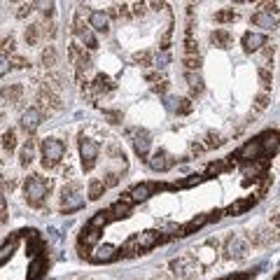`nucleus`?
I'll return each mask as SVG.
<instances>
[{
  "label": "nucleus",
  "instance_id": "44",
  "mask_svg": "<svg viewBox=\"0 0 280 280\" xmlns=\"http://www.w3.org/2000/svg\"><path fill=\"white\" fill-rule=\"evenodd\" d=\"M10 66H12V68H19V70H21V68H31V61H28L26 56L14 54L12 59H10Z\"/></svg>",
  "mask_w": 280,
  "mask_h": 280
},
{
  "label": "nucleus",
  "instance_id": "43",
  "mask_svg": "<svg viewBox=\"0 0 280 280\" xmlns=\"http://www.w3.org/2000/svg\"><path fill=\"white\" fill-rule=\"evenodd\" d=\"M152 52H138V54L133 56V61L140 63V66H152Z\"/></svg>",
  "mask_w": 280,
  "mask_h": 280
},
{
  "label": "nucleus",
  "instance_id": "1",
  "mask_svg": "<svg viewBox=\"0 0 280 280\" xmlns=\"http://www.w3.org/2000/svg\"><path fill=\"white\" fill-rule=\"evenodd\" d=\"M49 189H52V180H47V177H42V175H28L24 180L26 201H28V206H33V208L42 206V201L49 194Z\"/></svg>",
  "mask_w": 280,
  "mask_h": 280
},
{
  "label": "nucleus",
  "instance_id": "29",
  "mask_svg": "<svg viewBox=\"0 0 280 280\" xmlns=\"http://www.w3.org/2000/svg\"><path fill=\"white\" fill-rule=\"evenodd\" d=\"M257 199H243V201H236V203H231V206L226 208L224 210V215H241V213H245V210H248L250 206H252V203H255Z\"/></svg>",
  "mask_w": 280,
  "mask_h": 280
},
{
  "label": "nucleus",
  "instance_id": "39",
  "mask_svg": "<svg viewBox=\"0 0 280 280\" xmlns=\"http://www.w3.org/2000/svg\"><path fill=\"white\" fill-rule=\"evenodd\" d=\"M224 145V138L217 133V131H210L206 138V150H213V147H222Z\"/></svg>",
  "mask_w": 280,
  "mask_h": 280
},
{
  "label": "nucleus",
  "instance_id": "14",
  "mask_svg": "<svg viewBox=\"0 0 280 280\" xmlns=\"http://www.w3.org/2000/svg\"><path fill=\"white\" fill-rule=\"evenodd\" d=\"M243 47L250 54H257V52H262V49L266 47V35H264V33H245Z\"/></svg>",
  "mask_w": 280,
  "mask_h": 280
},
{
  "label": "nucleus",
  "instance_id": "56",
  "mask_svg": "<svg viewBox=\"0 0 280 280\" xmlns=\"http://www.w3.org/2000/svg\"><path fill=\"white\" fill-rule=\"evenodd\" d=\"M222 217V210H213V213H208V222H217Z\"/></svg>",
  "mask_w": 280,
  "mask_h": 280
},
{
  "label": "nucleus",
  "instance_id": "24",
  "mask_svg": "<svg viewBox=\"0 0 280 280\" xmlns=\"http://www.w3.org/2000/svg\"><path fill=\"white\" fill-rule=\"evenodd\" d=\"M33 159H35V140H26L19 150V161H21V166H31Z\"/></svg>",
  "mask_w": 280,
  "mask_h": 280
},
{
  "label": "nucleus",
  "instance_id": "26",
  "mask_svg": "<svg viewBox=\"0 0 280 280\" xmlns=\"http://www.w3.org/2000/svg\"><path fill=\"white\" fill-rule=\"evenodd\" d=\"M56 59H59V54H56V47H44L42 49V56H40V63H42L47 70H52V68L56 66Z\"/></svg>",
  "mask_w": 280,
  "mask_h": 280
},
{
  "label": "nucleus",
  "instance_id": "34",
  "mask_svg": "<svg viewBox=\"0 0 280 280\" xmlns=\"http://www.w3.org/2000/svg\"><path fill=\"white\" fill-rule=\"evenodd\" d=\"M79 40H82V42H84L89 49H96L98 47V40H96V35H94V28H91V26H86L84 31L79 33Z\"/></svg>",
  "mask_w": 280,
  "mask_h": 280
},
{
  "label": "nucleus",
  "instance_id": "37",
  "mask_svg": "<svg viewBox=\"0 0 280 280\" xmlns=\"http://www.w3.org/2000/svg\"><path fill=\"white\" fill-rule=\"evenodd\" d=\"M21 94H24V86H21V84H12V86H10V91L5 89V94H3V96H5V101L10 98V103H19Z\"/></svg>",
  "mask_w": 280,
  "mask_h": 280
},
{
  "label": "nucleus",
  "instance_id": "33",
  "mask_svg": "<svg viewBox=\"0 0 280 280\" xmlns=\"http://www.w3.org/2000/svg\"><path fill=\"white\" fill-rule=\"evenodd\" d=\"M110 219H112V215H110V210H101V213H96L91 217V222H89V226H94V229H103L105 224H108Z\"/></svg>",
  "mask_w": 280,
  "mask_h": 280
},
{
  "label": "nucleus",
  "instance_id": "10",
  "mask_svg": "<svg viewBox=\"0 0 280 280\" xmlns=\"http://www.w3.org/2000/svg\"><path fill=\"white\" fill-rule=\"evenodd\" d=\"M238 159H243V161H257V159H262L264 157V150H262V143L259 140H248L241 150H238L236 154Z\"/></svg>",
  "mask_w": 280,
  "mask_h": 280
},
{
  "label": "nucleus",
  "instance_id": "54",
  "mask_svg": "<svg viewBox=\"0 0 280 280\" xmlns=\"http://www.w3.org/2000/svg\"><path fill=\"white\" fill-rule=\"evenodd\" d=\"M157 63H159L157 68H164L166 63H168V54H166V52H161V54H157Z\"/></svg>",
  "mask_w": 280,
  "mask_h": 280
},
{
  "label": "nucleus",
  "instance_id": "25",
  "mask_svg": "<svg viewBox=\"0 0 280 280\" xmlns=\"http://www.w3.org/2000/svg\"><path fill=\"white\" fill-rule=\"evenodd\" d=\"M210 42H213L215 47H229V44H231V33L219 28V31L210 33Z\"/></svg>",
  "mask_w": 280,
  "mask_h": 280
},
{
  "label": "nucleus",
  "instance_id": "53",
  "mask_svg": "<svg viewBox=\"0 0 280 280\" xmlns=\"http://www.w3.org/2000/svg\"><path fill=\"white\" fill-rule=\"evenodd\" d=\"M133 14H135V17H145V3H135Z\"/></svg>",
  "mask_w": 280,
  "mask_h": 280
},
{
  "label": "nucleus",
  "instance_id": "22",
  "mask_svg": "<svg viewBox=\"0 0 280 280\" xmlns=\"http://www.w3.org/2000/svg\"><path fill=\"white\" fill-rule=\"evenodd\" d=\"M252 24L264 28V31H271V28H275V24H278V17H273V14H268L262 10V12H257L255 17H252Z\"/></svg>",
  "mask_w": 280,
  "mask_h": 280
},
{
  "label": "nucleus",
  "instance_id": "42",
  "mask_svg": "<svg viewBox=\"0 0 280 280\" xmlns=\"http://www.w3.org/2000/svg\"><path fill=\"white\" fill-rule=\"evenodd\" d=\"M234 19H236L234 10H222V12L215 14V21H217V24H229V21H234Z\"/></svg>",
  "mask_w": 280,
  "mask_h": 280
},
{
  "label": "nucleus",
  "instance_id": "9",
  "mask_svg": "<svg viewBox=\"0 0 280 280\" xmlns=\"http://www.w3.org/2000/svg\"><path fill=\"white\" fill-rule=\"evenodd\" d=\"M275 241H280V231L278 229H271V226H262V229L252 231V236H250V243L252 245H271Z\"/></svg>",
  "mask_w": 280,
  "mask_h": 280
},
{
  "label": "nucleus",
  "instance_id": "21",
  "mask_svg": "<svg viewBox=\"0 0 280 280\" xmlns=\"http://www.w3.org/2000/svg\"><path fill=\"white\" fill-rule=\"evenodd\" d=\"M208 222V215H199V217H194V219H189L187 224H182L180 229H177V236L182 238V236H189V234H194V231H199L203 224Z\"/></svg>",
  "mask_w": 280,
  "mask_h": 280
},
{
  "label": "nucleus",
  "instance_id": "45",
  "mask_svg": "<svg viewBox=\"0 0 280 280\" xmlns=\"http://www.w3.org/2000/svg\"><path fill=\"white\" fill-rule=\"evenodd\" d=\"M192 108H194V103H192L189 98H182V101H177L175 112H177V115H189V112H192Z\"/></svg>",
  "mask_w": 280,
  "mask_h": 280
},
{
  "label": "nucleus",
  "instance_id": "5",
  "mask_svg": "<svg viewBox=\"0 0 280 280\" xmlns=\"http://www.w3.org/2000/svg\"><path fill=\"white\" fill-rule=\"evenodd\" d=\"M98 152H101V147H98L96 140L84 138V135L79 138V154H82V166H84V171H91L94 166H96Z\"/></svg>",
  "mask_w": 280,
  "mask_h": 280
},
{
  "label": "nucleus",
  "instance_id": "18",
  "mask_svg": "<svg viewBox=\"0 0 280 280\" xmlns=\"http://www.w3.org/2000/svg\"><path fill=\"white\" fill-rule=\"evenodd\" d=\"M91 89H94V94H96V98L101 96V94H110V91H115L117 89V84L112 82V79L108 77V75H96L94 77V82H91Z\"/></svg>",
  "mask_w": 280,
  "mask_h": 280
},
{
  "label": "nucleus",
  "instance_id": "40",
  "mask_svg": "<svg viewBox=\"0 0 280 280\" xmlns=\"http://www.w3.org/2000/svg\"><path fill=\"white\" fill-rule=\"evenodd\" d=\"M268 103H271V96H268V91H259V94L255 96V110H257V112L266 110Z\"/></svg>",
  "mask_w": 280,
  "mask_h": 280
},
{
  "label": "nucleus",
  "instance_id": "6",
  "mask_svg": "<svg viewBox=\"0 0 280 280\" xmlns=\"http://www.w3.org/2000/svg\"><path fill=\"white\" fill-rule=\"evenodd\" d=\"M171 271L177 275V278L189 280L199 273V264H196L192 257H177V259L171 262Z\"/></svg>",
  "mask_w": 280,
  "mask_h": 280
},
{
  "label": "nucleus",
  "instance_id": "49",
  "mask_svg": "<svg viewBox=\"0 0 280 280\" xmlns=\"http://www.w3.org/2000/svg\"><path fill=\"white\" fill-rule=\"evenodd\" d=\"M189 152H192V154H201V152H206V143H199V140H196V143H192Z\"/></svg>",
  "mask_w": 280,
  "mask_h": 280
},
{
  "label": "nucleus",
  "instance_id": "35",
  "mask_svg": "<svg viewBox=\"0 0 280 280\" xmlns=\"http://www.w3.org/2000/svg\"><path fill=\"white\" fill-rule=\"evenodd\" d=\"M229 166H231V161H229V157H226V161H215V164H208L206 173H208V175H219V173L226 171Z\"/></svg>",
  "mask_w": 280,
  "mask_h": 280
},
{
  "label": "nucleus",
  "instance_id": "7",
  "mask_svg": "<svg viewBox=\"0 0 280 280\" xmlns=\"http://www.w3.org/2000/svg\"><path fill=\"white\" fill-rule=\"evenodd\" d=\"M128 135H133V150L140 159H147L150 154V145H152V140H150V133H147L145 128H128L126 131Z\"/></svg>",
  "mask_w": 280,
  "mask_h": 280
},
{
  "label": "nucleus",
  "instance_id": "50",
  "mask_svg": "<svg viewBox=\"0 0 280 280\" xmlns=\"http://www.w3.org/2000/svg\"><path fill=\"white\" fill-rule=\"evenodd\" d=\"M105 117L110 119V124H122V112H105Z\"/></svg>",
  "mask_w": 280,
  "mask_h": 280
},
{
  "label": "nucleus",
  "instance_id": "19",
  "mask_svg": "<svg viewBox=\"0 0 280 280\" xmlns=\"http://www.w3.org/2000/svg\"><path fill=\"white\" fill-rule=\"evenodd\" d=\"M89 26L98 33H108L110 28V17L105 12H91L89 14Z\"/></svg>",
  "mask_w": 280,
  "mask_h": 280
},
{
  "label": "nucleus",
  "instance_id": "51",
  "mask_svg": "<svg viewBox=\"0 0 280 280\" xmlns=\"http://www.w3.org/2000/svg\"><path fill=\"white\" fill-rule=\"evenodd\" d=\"M0 222H7V201H5V196L0 199Z\"/></svg>",
  "mask_w": 280,
  "mask_h": 280
},
{
  "label": "nucleus",
  "instance_id": "46",
  "mask_svg": "<svg viewBox=\"0 0 280 280\" xmlns=\"http://www.w3.org/2000/svg\"><path fill=\"white\" fill-rule=\"evenodd\" d=\"M259 82H262V86L264 89H266L268 84H271V70H268V68H259Z\"/></svg>",
  "mask_w": 280,
  "mask_h": 280
},
{
  "label": "nucleus",
  "instance_id": "11",
  "mask_svg": "<svg viewBox=\"0 0 280 280\" xmlns=\"http://www.w3.org/2000/svg\"><path fill=\"white\" fill-rule=\"evenodd\" d=\"M171 236H161L159 231H143V234H138V236H133V241L138 243V248L140 250H150V248H154V245H159V243H166Z\"/></svg>",
  "mask_w": 280,
  "mask_h": 280
},
{
  "label": "nucleus",
  "instance_id": "23",
  "mask_svg": "<svg viewBox=\"0 0 280 280\" xmlns=\"http://www.w3.org/2000/svg\"><path fill=\"white\" fill-rule=\"evenodd\" d=\"M184 77H187L192 98H199L203 94V79H201V75H199V70H196V73H184Z\"/></svg>",
  "mask_w": 280,
  "mask_h": 280
},
{
  "label": "nucleus",
  "instance_id": "47",
  "mask_svg": "<svg viewBox=\"0 0 280 280\" xmlns=\"http://www.w3.org/2000/svg\"><path fill=\"white\" fill-rule=\"evenodd\" d=\"M33 7H35V3H26V5H21V7H19V12H17V17H19V19H24L26 14H31V12H33Z\"/></svg>",
  "mask_w": 280,
  "mask_h": 280
},
{
  "label": "nucleus",
  "instance_id": "13",
  "mask_svg": "<svg viewBox=\"0 0 280 280\" xmlns=\"http://www.w3.org/2000/svg\"><path fill=\"white\" fill-rule=\"evenodd\" d=\"M98 241H101V231H98V229H94V226L84 229V231L79 234V250H82L79 255H82V257H84V255L91 257L89 252H86V250L94 248V245H98Z\"/></svg>",
  "mask_w": 280,
  "mask_h": 280
},
{
  "label": "nucleus",
  "instance_id": "38",
  "mask_svg": "<svg viewBox=\"0 0 280 280\" xmlns=\"http://www.w3.org/2000/svg\"><path fill=\"white\" fill-rule=\"evenodd\" d=\"M3 147H5L7 152H14V150H17V133H14V131H5V133H3Z\"/></svg>",
  "mask_w": 280,
  "mask_h": 280
},
{
  "label": "nucleus",
  "instance_id": "20",
  "mask_svg": "<svg viewBox=\"0 0 280 280\" xmlns=\"http://www.w3.org/2000/svg\"><path fill=\"white\" fill-rule=\"evenodd\" d=\"M264 168H266V159H257V161H248L243 166V175L245 177H264Z\"/></svg>",
  "mask_w": 280,
  "mask_h": 280
},
{
  "label": "nucleus",
  "instance_id": "2",
  "mask_svg": "<svg viewBox=\"0 0 280 280\" xmlns=\"http://www.w3.org/2000/svg\"><path fill=\"white\" fill-rule=\"evenodd\" d=\"M40 152H42V166L44 168H54L63 161V154H66V145L56 138H44L40 143Z\"/></svg>",
  "mask_w": 280,
  "mask_h": 280
},
{
  "label": "nucleus",
  "instance_id": "36",
  "mask_svg": "<svg viewBox=\"0 0 280 280\" xmlns=\"http://www.w3.org/2000/svg\"><path fill=\"white\" fill-rule=\"evenodd\" d=\"M17 241H19V236H12V238H10V241H7L5 245H3V250H0V262H3V264L7 262V257L12 255V250L17 248Z\"/></svg>",
  "mask_w": 280,
  "mask_h": 280
},
{
  "label": "nucleus",
  "instance_id": "32",
  "mask_svg": "<svg viewBox=\"0 0 280 280\" xmlns=\"http://www.w3.org/2000/svg\"><path fill=\"white\" fill-rule=\"evenodd\" d=\"M105 182L103 180H91V182H89V199H91V201H96V199H101V196L105 194Z\"/></svg>",
  "mask_w": 280,
  "mask_h": 280
},
{
  "label": "nucleus",
  "instance_id": "48",
  "mask_svg": "<svg viewBox=\"0 0 280 280\" xmlns=\"http://www.w3.org/2000/svg\"><path fill=\"white\" fill-rule=\"evenodd\" d=\"M103 182H105V187H115V184L119 182V175H117V173H112V171H110L108 175H105V180H103Z\"/></svg>",
  "mask_w": 280,
  "mask_h": 280
},
{
  "label": "nucleus",
  "instance_id": "52",
  "mask_svg": "<svg viewBox=\"0 0 280 280\" xmlns=\"http://www.w3.org/2000/svg\"><path fill=\"white\" fill-rule=\"evenodd\" d=\"M152 89H154L157 94H166V89H168V82H166V79H161V82H157Z\"/></svg>",
  "mask_w": 280,
  "mask_h": 280
},
{
  "label": "nucleus",
  "instance_id": "8",
  "mask_svg": "<svg viewBox=\"0 0 280 280\" xmlns=\"http://www.w3.org/2000/svg\"><path fill=\"white\" fill-rule=\"evenodd\" d=\"M42 117H44V112L40 108L24 110V115H21V128H24L26 133H33V131H37V126L42 124Z\"/></svg>",
  "mask_w": 280,
  "mask_h": 280
},
{
  "label": "nucleus",
  "instance_id": "27",
  "mask_svg": "<svg viewBox=\"0 0 280 280\" xmlns=\"http://www.w3.org/2000/svg\"><path fill=\"white\" fill-rule=\"evenodd\" d=\"M128 213H131V203L122 201V199L110 206V215H112V219H122V217H126Z\"/></svg>",
  "mask_w": 280,
  "mask_h": 280
},
{
  "label": "nucleus",
  "instance_id": "17",
  "mask_svg": "<svg viewBox=\"0 0 280 280\" xmlns=\"http://www.w3.org/2000/svg\"><path fill=\"white\" fill-rule=\"evenodd\" d=\"M147 161H150V168H152V171H159V173L168 171V168L173 166V159L168 157V154H166L164 150H159V152H154L152 157L147 159Z\"/></svg>",
  "mask_w": 280,
  "mask_h": 280
},
{
  "label": "nucleus",
  "instance_id": "30",
  "mask_svg": "<svg viewBox=\"0 0 280 280\" xmlns=\"http://www.w3.org/2000/svg\"><path fill=\"white\" fill-rule=\"evenodd\" d=\"M44 271V257H35L33 264L28 266V280H40Z\"/></svg>",
  "mask_w": 280,
  "mask_h": 280
},
{
  "label": "nucleus",
  "instance_id": "28",
  "mask_svg": "<svg viewBox=\"0 0 280 280\" xmlns=\"http://www.w3.org/2000/svg\"><path fill=\"white\" fill-rule=\"evenodd\" d=\"M42 33H44V28L42 26H37V24H31L28 28H26V42H28V47H33V44H37L40 42V37H42Z\"/></svg>",
  "mask_w": 280,
  "mask_h": 280
},
{
  "label": "nucleus",
  "instance_id": "16",
  "mask_svg": "<svg viewBox=\"0 0 280 280\" xmlns=\"http://www.w3.org/2000/svg\"><path fill=\"white\" fill-rule=\"evenodd\" d=\"M117 257H119V250L115 245L103 243V245H96V250H94V255L89 259H94V262H112Z\"/></svg>",
  "mask_w": 280,
  "mask_h": 280
},
{
  "label": "nucleus",
  "instance_id": "59",
  "mask_svg": "<svg viewBox=\"0 0 280 280\" xmlns=\"http://www.w3.org/2000/svg\"><path fill=\"white\" fill-rule=\"evenodd\" d=\"M275 280H280V275H275Z\"/></svg>",
  "mask_w": 280,
  "mask_h": 280
},
{
  "label": "nucleus",
  "instance_id": "15",
  "mask_svg": "<svg viewBox=\"0 0 280 280\" xmlns=\"http://www.w3.org/2000/svg\"><path fill=\"white\" fill-rule=\"evenodd\" d=\"M259 143H262V150H264V157H268V154H275L280 147V133L278 131H266V133L259 135Z\"/></svg>",
  "mask_w": 280,
  "mask_h": 280
},
{
  "label": "nucleus",
  "instance_id": "12",
  "mask_svg": "<svg viewBox=\"0 0 280 280\" xmlns=\"http://www.w3.org/2000/svg\"><path fill=\"white\" fill-rule=\"evenodd\" d=\"M157 189H166V187H164V184L143 182V184H135V187L128 192V196H131V201H133V203H140V201H145V199H150Z\"/></svg>",
  "mask_w": 280,
  "mask_h": 280
},
{
  "label": "nucleus",
  "instance_id": "58",
  "mask_svg": "<svg viewBox=\"0 0 280 280\" xmlns=\"http://www.w3.org/2000/svg\"><path fill=\"white\" fill-rule=\"evenodd\" d=\"M271 222H273V226L280 231V213H278V215H273V219H271Z\"/></svg>",
  "mask_w": 280,
  "mask_h": 280
},
{
  "label": "nucleus",
  "instance_id": "57",
  "mask_svg": "<svg viewBox=\"0 0 280 280\" xmlns=\"http://www.w3.org/2000/svg\"><path fill=\"white\" fill-rule=\"evenodd\" d=\"M44 35L54 37V35H56V26H54V24H47V28H44Z\"/></svg>",
  "mask_w": 280,
  "mask_h": 280
},
{
  "label": "nucleus",
  "instance_id": "41",
  "mask_svg": "<svg viewBox=\"0 0 280 280\" xmlns=\"http://www.w3.org/2000/svg\"><path fill=\"white\" fill-rule=\"evenodd\" d=\"M201 180H203V175H189L187 180H180V182L171 184V187L173 189H177V187H180V189H187V187H194V184H199Z\"/></svg>",
  "mask_w": 280,
  "mask_h": 280
},
{
  "label": "nucleus",
  "instance_id": "3",
  "mask_svg": "<svg viewBox=\"0 0 280 280\" xmlns=\"http://www.w3.org/2000/svg\"><path fill=\"white\" fill-rule=\"evenodd\" d=\"M84 206V196L79 192V182H68L61 189V213H75Z\"/></svg>",
  "mask_w": 280,
  "mask_h": 280
},
{
  "label": "nucleus",
  "instance_id": "55",
  "mask_svg": "<svg viewBox=\"0 0 280 280\" xmlns=\"http://www.w3.org/2000/svg\"><path fill=\"white\" fill-rule=\"evenodd\" d=\"M42 17H44V19H52V17H54V5H52V3H49V5H44Z\"/></svg>",
  "mask_w": 280,
  "mask_h": 280
},
{
  "label": "nucleus",
  "instance_id": "31",
  "mask_svg": "<svg viewBox=\"0 0 280 280\" xmlns=\"http://www.w3.org/2000/svg\"><path fill=\"white\" fill-rule=\"evenodd\" d=\"M273 44H266L262 52H257V61H259V68H268L271 61H273Z\"/></svg>",
  "mask_w": 280,
  "mask_h": 280
},
{
  "label": "nucleus",
  "instance_id": "4",
  "mask_svg": "<svg viewBox=\"0 0 280 280\" xmlns=\"http://www.w3.org/2000/svg\"><path fill=\"white\" fill-rule=\"evenodd\" d=\"M248 252H250V238L248 236L234 234V236L226 238L224 255L229 257V259H243V257H248Z\"/></svg>",
  "mask_w": 280,
  "mask_h": 280
}]
</instances>
